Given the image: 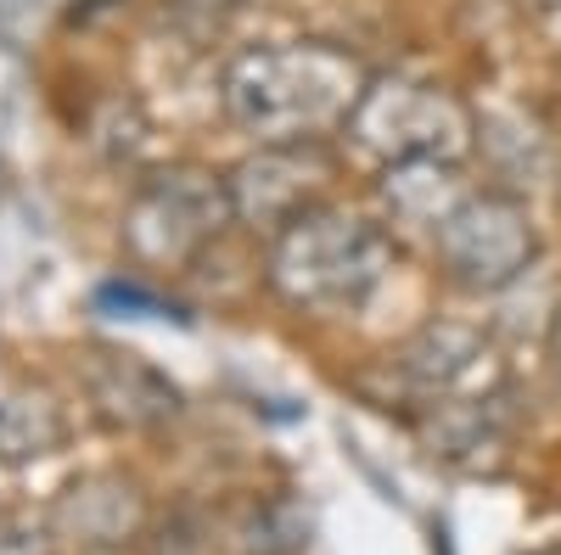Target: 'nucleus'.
Listing matches in <instances>:
<instances>
[{
  "mask_svg": "<svg viewBox=\"0 0 561 555\" xmlns=\"http://www.w3.org/2000/svg\"><path fill=\"white\" fill-rule=\"evenodd\" d=\"M370 73L332 45H253L225 68V113L264 147L320 141L325 129H348Z\"/></svg>",
  "mask_w": 561,
  "mask_h": 555,
  "instance_id": "nucleus-1",
  "label": "nucleus"
},
{
  "mask_svg": "<svg viewBox=\"0 0 561 555\" xmlns=\"http://www.w3.org/2000/svg\"><path fill=\"white\" fill-rule=\"evenodd\" d=\"M393 269V236L343 208H309L270 242V287L298 314H359Z\"/></svg>",
  "mask_w": 561,
  "mask_h": 555,
  "instance_id": "nucleus-2",
  "label": "nucleus"
},
{
  "mask_svg": "<svg viewBox=\"0 0 561 555\" xmlns=\"http://www.w3.org/2000/svg\"><path fill=\"white\" fill-rule=\"evenodd\" d=\"M343 135L388 169L421 158L460 163V152L478 141V113L427 79H370Z\"/></svg>",
  "mask_w": 561,
  "mask_h": 555,
  "instance_id": "nucleus-3",
  "label": "nucleus"
},
{
  "mask_svg": "<svg viewBox=\"0 0 561 555\" xmlns=\"http://www.w3.org/2000/svg\"><path fill=\"white\" fill-rule=\"evenodd\" d=\"M230 219H237L230 180L203 174V169H169L135 192V203L124 213V242L140 264L185 269L203 247L219 242V230Z\"/></svg>",
  "mask_w": 561,
  "mask_h": 555,
  "instance_id": "nucleus-4",
  "label": "nucleus"
},
{
  "mask_svg": "<svg viewBox=\"0 0 561 555\" xmlns=\"http://www.w3.org/2000/svg\"><path fill=\"white\" fill-rule=\"evenodd\" d=\"M433 253L466 292H500L528 275V264L539 258V236L528 208L489 185V192H466L460 208L433 230Z\"/></svg>",
  "mask_w": 561,
  "mask_h": 555,
  "instance_id": "nucleus-5",
  "label": "nucleus"
},
{
  "mask_svg": "<svg viewBox=\"0 0 561 555\" xmlns=\"http://www.w3.org/2000/svg\"><path fill=\"white\" fill-rule=\"evenodd\" d=\"M332 174L337 163L320 141H275V147H259L248 163H237L230 203H237V219L248 230L275 242L293 219L320 208V192L332 185Z\"/></svg>",
  "mask_w": 561,
  "mask_h": 555,
  "instance_id": "nucleus-6",
  "label": "nucleus"
},
{
  "mask_svg": "<svg viewBox=\"0 0 561 555\" xmlns=\"http://www.w3.org/2000/svg\"><path fill=\"white\" fill-rule=\"evenodd\" d=\"M489 370V343L472 326H421L399 354H393V377L421 398V404H449L460 398L466 382H478Z\"/></svg>",
  "mask_w": 561,
  "mask_h": 555,
  "instance_id": "nucleus-7",
  "label": "nucleus"
},
{
  "mask_svg": "<svg viewBox=\"0 0 561 555\" xmlns=\"http://www.w3.org/2000/svg\"><path fill=\"white\" fill-rule=\"evenodd\" d=\"M84 370H90V393L102 398V409L118 415V421H129V427L158 421V415L174 409V388H169L140 354H124V348H90Z\"/></svg>",
  "mask_w": 561,
  "mask_h": 555,
  "instance_id": "nucleus-8",
  "label": "nucleus"
},
{
  "mask_svg": "<svg viewBox=\"0 0 561 555\" xmlns=\"http://www.w3.org/2000/svg\"><path fill=\"white\" fill-rule=\"evenodd\" d=\"M472 192V185L460 180L455 163L444 158H421V163H393L388 180H382V203L393 213V224H415V230H427V242H433V230L460 208V197Z\"/></svg>",
  "mask_w": 561,
  "mask_h": 555,
  "instance_id": "nucleus-9",
  "label": "nucleus"
},
{
  "mask_svg": "<svg viewBox=\"0 0 561 555\" xmlns=\"http://www.w3.org/2000/svg\"><path fill=\"white\" fill-rule=\"evenodd\" d=\"M478 147L494 158L500 169V192L517 197V185H539L550 174V147L545 135L523 118H505V113H478Z\"/></svg>",
  "mask_w": 561,
  "mask_h": 555,
  "instance_id": "nucleus-10",
  "label": "nucleus"
},
{
  "mask_svg": "<svg viewBox=\"0 0 561 555\" xmlns=\"http://www.w3.org/2000/svg\"><path fill=\"white\" fill-rule=\"evenodd\" d=\"M62 409L51 404L45 388L12 382L0 398V454L7 460H28V454H51L62 443Z\"/></svg>",
  "mask_w": 561,
  "mask_h": 555,
  "instance_id": "nucleus-11",
  "label": "nucleus"
},
{
  "mask_svg": "<svg viewBox=\"0 0 561 555\" xmlns=\"http://www.w3.org/2000/svg\"><path fill=\"white\" fill-rule=\"evenodd\" d=\"M550 359H556V370H561V314H556V326H550Z\"/></svg>",
  "mask_w": 561,
  "mask_h": 555,
  "instance_id": "nucleus-12",
  "label": "nucleus"
},
{
  "mask_svg": "<svg viewBox=\"0 0 561 555\" xmlns=\"http://www.w3.org/2000/svg\"><path fill=\"white\" fill-rule=\"evenodd\" d=\"M192 7H203V12H225V7H237V0H192Z\"/></svg>",
  "mask_w": 561,
  "mask_h": 555,
  "instance_id": "nucleus-13",
  "label": "nucleus"
},
{
  "mask_svg": "<svg viewBox=\"0 0 561 555\" xmlns=\"http://www.w3.org/2000/svg\"><path fill=\"white\" fill-rule=\"evenodd\" d=\"M545 7H561V0H545Z\"/></svg>",
  "mask_w": 561,
  "mask_h": 555,
  "instance_id": "nucleus-14",
  "label": "nucleus"
}]
</instances>
